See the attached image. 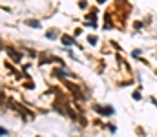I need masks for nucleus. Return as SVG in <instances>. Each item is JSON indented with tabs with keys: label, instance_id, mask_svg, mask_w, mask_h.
I'll return each mask as SVG.
<instances>
[{
	"label": "nucleus",
	"instance_id": "nucleus-1",
	"mask_svg": "<svg viewBox=\"0 0 157 137\" xmlns=\"http://www.w3.org/2000/svg\"><path fill=\"white\" fill-rule=\"evenodd\" d=\"M66 88H69L73 93H75V97H77V99H84V95H82V91H80V90L75 86V84H71V82H66Z\"/></svg>",
	"mask_w": 157,
	"mask_h": 137
},
{
	"label": "nucleus",
	"instance_id": "nucleus-2",
	"mask_svg": "<svg viewBox=\"0 0 157 137\" xmlns=\"http://www.w3.org/2000/svg\"><path fill=\"white\" fill-rule=\"evenodd\" d=\"M95 110H97L99 113H102V115H111V113H113V108H111V106H97Z\"/></svg>",
	"mask_w": 157,
	"mask_h": 137
},
{
	"label": "nucleus",
	"instance_id": "nucleus-3",
	"mask_svg": "<svg viewBox=\"0 0 157 137\" xmlns=\"http://www.w3.org/2000/svg\"><path fill=\"white\" fill-rule=\"evenodd\" d=\"M6 51H7V53H9V55H11V57H13V59H15V60H17V62H18V60H20V55H18V53H17V51H15V49H13V48H6Z\"/></svg>",
	"mask_w": 157,
	"mask_h": 137
},
{
	"label": "nucleus",
	"instance_id": "nucleus-4",
	"mask_svg": "<svg viewBox=\"0 0 157 137\" xmlns=\"http://www.w3.org/2000/svg\"><path fill=\"white\" fill-rule=\"evenodd\" d=\"M62 42H64L66 46H71V44H73V42H75V40H73L71 37H62Z\"/></svg>",
	"mask_w": 157,
	"mask_h": 137
},
{
	"label": "nucleus",
	"instance_id": "nucleus-5",
	"mask_svg": "<svg viewBox=\"0 0 157 137\" xmlns=\"http://www.w3.org/2000/svg\"><path fill=\"white\" fill-rule=\"evenodd\" d=\"M46 37H48V38H55V31H48Z\"/></svg>",
	"mask_w": 157,
	"mask_h": 137
},
{
	"label": "nucleus",
	"instance_id": "nucleus-6",
	"mask_svg": "<svg viewBox=\"0 0 157 137\" xmlns=\"http://www.w3.org/2000/svg\"><path fill=\"white\" fill-rule=\"evenodd\" d=\"M88 42H90V44H97V38H95V37H90Z\"/></svg>",
	"mask_w": 157,
	"mask_h": 137
}]
</instances>
